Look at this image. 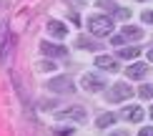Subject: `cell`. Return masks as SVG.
Segmentation results:
<instances>
[{"mask_svg":"<svg viewBox=\"0 0 153 136\" xmlns=\"http://www.w3.org/2000/svg\"><path fill=\"white\" fill-rule=\"evenodd\" d=\"M113 124H116V113H103V116L95 119V126H98V128H108Z\"/></svg>","mask_w":153,"mask_h":136,"instance_id":"7c38bea8","label":"cell"},{"mask_svg":"<svg viewBox=\"0 0 153 136\" xmlns=\"http://www.w3.org/2000/svg\"><path fill=\"white\" fill-rule=\"evenodd\" d=\"M88 30H91L93 35H111L113 20L108 15H91L88 18Z\"/></svg>","mask_w":153,"mask_h":136,"instance_id":"6da1fadb","label":"cell"},{"mask_svg":"<svg viewBox=\"0 0 153 136\" xmlns=\"http://www.w3.org/2000/svg\"><path fill=\"white\" fill-rule=\"evenodd\" d=\"M126 73H128V78H143L146 73H148V66H146V63H131L128 68H126Z\"/></svg>","mask_w":153,"mask_h":136,"instance_id":"8992f818","label":"cell"},{"mask_svg":"<svg viewBox=\"0 0 153 136\" xmlns=\"http://www.w3.org/2000/svg\"><path fill=\"white\" fill-rule=\"evenodd\" d=\"M143 20L153 25V10H146V13H143Z\"/></svg>","mask_w":153,"mask_h":136,"instance_id":"e0dca14e","label":"cell"},{"mask_svg":"<svg viewBox=\"0 0 153 136\" xmlns=\"http://www.w3.org/2000/svg\"><path fill=\"white\" fill-rule=\"evenodd\" d=\"M138 93L143 96V98H153V86H141V91Z\"/></svg>","mask_w":153,"mask_h":136,"instance_id":"9a60e30c","label":"cell"},{"mask_svg":"<svg viewBox=\"0 0 153 136\" xmlns=\"http://www.w3.org/2000/svg\"><path fill=\"white\" fill-rule=\"evenodd\" d=\"M123 119L131 121V124H138V121H143V108H141V106H128V108H123Z\"/></svg>","mask_w":153,"mask_h":136,"instance_id":"5b68a950","label":"cell"},{"mask_svg":"<svg viewBox=\"0 0 153 136\" xmlns=\"http://www.w3.org/2000/svg\"><path fill=\"white\" fill-rule=\"evenodd\" d=\"M131 96H133V88L126 81H118L111 86V101H123V98H131Z\"/></svg>","mask_w":153,"mask_h":136,"instance_id":"3957f363","label":"cell"},{"mask_svg":"<svg viewBox=\"0 0 153 136\" xmlns=\"http://www.w3.org/2000/svg\"><path fill=\"white\" fill-rule=\"evenodd\" d=\"M58 119H75V121H83V119H85V108L73 106V108H68V111H58Z\"/></svg>","mask_w":153,"mask_h":136,"instance_id":"ba28073f","label":"cell"},{"mask_svg":"<svg viewBox=\"0 0 153 136\" xmlns=\"http://www.w3.org/2000/svg\"><path fill=\"white\" fill-rule=\"evenodd\" d=\"M55 134H58V136H71V134H73V128H58Z\"/></svg>","mask_w":153,"mask_h":136,"instance_id":"ac0fdd59","label":"cell"},{"mask_svg":"<svg viewBox=\"0 0 153 136\" xmlns=\"http://www.w3.org/2000/svg\"><path fill=\"white\" fill-rule=\"evenodd\" d=\"M138 53H141L138 48H120V50H118V56H120V58H126V61H131V58H136Z\"/></svg>","mask_w":153,"mask_h":136,"instance_id":"4fadbf2b","label":"cell"},{"mask_svg":"<svg viewBox=\"0 0 153 136\" xmlns=\"http://www.w3.org/2000/svg\"><path fill=\"white\" fill-rule=\"evenodd\" d=\"M78 48H88V50H93V48H98V45H95L91 38H85V35H80L78 38Z\"/></svg>","mask_w":153,"mask_h":136,"instance_id":"5bb4252c","label":"cell"},{"mask_svg":"<svg viewBox=\"0 0 153 136\" xmlns=\"http://www.w3.org/2000/svg\"><path fill=\"white\" fill-rule=\"evenodd\" d=\"M45 88L55 91V93H71L73 91V81L68 78V76H58V78H50Z\"/></svg>","mask_w":153,"mask_h":136,"instance_id":"7a4b0ae2","label":"cell"},{"mask_svg":"<svg viewBox=\"0 0 153 136\" xmlns=\"http://www.w3.org/2000/svg\"><path fill=\"white\" fill-rule=\"evenodd\" d=\"M83 88L100 91V88H105V81L100 78V76H95V73H85V76H83Z\"/></svg>","mask_w":153,"mask_h":136,"instance_id":"277c9868","label":"cell"},{"mask_svg":"<svg viewBox=\"0 0 153 136\" xmlns=\"http://www.w3.org/2000/svg\"><path fill=\"white\" fill-rule=\"evenodd\" d=\"M48 33L53 35V38H65L68 35V28L60 20H48Z\"/></svg>","mask_w":153,"mask_h":136,"instance_id":"9c48e42d","label":"cell"},{"mask_svg":"<svg viewBox=\"0 0 153 136\" xmlns=\"http://www.w3.org/2000/svg\"><path fill=\"white\" fill-rule=\"evenodd\" d=\"M138 136H153V128H143V131L138 134Z\"/></svg>","mask_w":153,"mask_h":136,"instance_id":"ffe728a7","label":"cell"},{"mask_svg":"<svg viewBox=\"0 0 153 136\" xmlns=\"http://www.w3.org/2000/svg\"><path fill=\"white\" fill-rule=\"evenodd\" d=\"M43 53L45 56H65L68 53V48H63V45H58V43H43Z\"/></svg>","mask_w":153,"mask_h":136,"instance_id":"30bf717a","label":"cell"},{"mask_svg":"<svg viewBox=\"0 0 153 136\" xmlns=\"http://www.w3.org/2000/svg\"><path fill=\"white\" fill-rule=\"evenodd\" d=\"M95 66L103 68V71H118V61L113 56H98L95 58Z\"/></svg>","mask_w":153,"mask_h":136,"instance_id":"52a82bcc","label":"cell"},{"mask_svg":"<svg viewBox=\"0 0 153 136\" xmlns=\"http://www.w3.org/2000/svg\"><path fill=\"white\" fill-rule=\"evenodd\" d=\"M40 68H43V71H53L55 66H53V63H50V61H48V63H40Z\"/></svg>","mask_w":153,"mask_h":136,"instance_id":"d6986e66","label":"cell"},{"mask_svg":"<svg viewBox=\"0 0 153 136\" xmlns=\"http://www.w3.org/2000/svg\"><path fill=\"white\" fill-rule=\"evenodd\" d=\"M151 119H153V108H151Z\"/></svg>","mask_w":153,"mask_h":136,"instance_id":"603a6c76","label":"cell"},{"mask_svg":"<svg viewBox=\"0 0 153 136\" xmlns=\"http://www.w3.org/2000/svg\"><path fill=\"white\" fill-rule=\"evenodd\" d=\"M71 3H75V5H83V0H71Z\"/></svg>","mask_w":153,"mask_h":136,"instance_id":"7402d4cb","label":"cell"},{"mask_svg":"<svg viewBox=\"0 0 153 136\" xmlns=\"http://www.w3.org/2000/svg\"><path fill=\"white\" fill-rule=\"evenodd\" d=\"M148 61H153V48H151V50H148Z\"/></svg>","mask_w":153,"mask_h":136,"instance_id":"44dd1931","label":"cell"},{"mask_svg":"<svg viewBox=\"0 0 153 136\" xmlns=\"http://www.w3.org/2000/svg\"><path fill=\"white\" fill-rule=\"evenodd\" d=\"M123 41H141L143 38V30L141 28H136V25H128V28H123Z\"/></svg>","mask_w":153,"mask_h":136,"instance_id":"8fae6325","label":"cell"},{"mask_svg":"<svg viewBox=\"0 0 153 136\" xmlns=\"http://www.w3.org/2000/svg\"><path fill=\"white\" fill-rule=\"evenodd\" d=\"M108 136H128V128H116V131H111Z\"/></svg>","mask_w":153,"mask_h":136,"instance_id":"2e32d148","label":"cell"}]
</instances>
